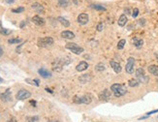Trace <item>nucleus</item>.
Returning a JSON list of instances; mask_svg holds the SVG:
<instances>
[{
  "instance_id": "f257e3e1",
  "label": "nucleus",
  "mask_w": 158,
  "mask_h": 122,
  "mask_svg": "<svg viewBox=\"0 0 158 122\" xmlns=\"http://www.w3.org/2000/svg\"><path fill=\"white\" fill-rule=\"evenodd\" d=\"M111 90L114 92V95L115 97H121L127 93V89L125 88V86H123L121 84H118V83L113 84L111 86Z\"/></svg>"
},
{
  "instance_id": "f03ea898",
  "label": "nucleus",
  "mask_w": 158,
  "mask_h": 122,
  "mask_svg": "<svg viewBox=\"0 0 158 122\" xmlns=\"http://www.w3.org/2000/svg\"><path fill=\"white\" fill-rule=\"evenodd\" d=\"M65 47L67 48V50L71 51L73 53L77 54V55H80V54H82L83 52V48L82 47H80V46H78L75 43H68V44H66Z\"/></svg>"
},
{
  "instance_id": "7ed1b4c3",
  "label": "nucleus",
  "mask_w": 158,
  "mask_h": 122,
  "mask_svg": "<svg viewBox=\"0 0 158 122\" xmlns=\"http://www.w3.org/2000/svg\"><path fill=\"white\" fill-rule=\"evenodd\" d=\"M136 77H137V79H138V81L139 83H148V77L147 76H146V74H145V71H144V69L143 68H138L137 69V71H136Z\"/></svg>"
},
{
  "instance_id": "20e7f679",
  "label": "nucleus",
  "mask_w": 158,
  "mask_h": 122,
  "mask_svg": "<svg viewBox=\"0 0 158 122\" xmlns=\"http://www.w3.org/2000/svg\"><path fill=\"white\" fill-rule=\"evenodd\" d=\"M53 39L51 37H44L38 40V46L41 47H50L53 44Z\"/></svg>"
},
{
  "instance_id": "39448f33",
  "label": "nucleus",
  "mask_w": 158,
  "mask_h": 122,
  "mask_svg": "<svg viewBox=\"0 0 158 122\" xmlns=\"http://www.w3.org/2000/svg\"><path fill=\"white\" fill-rule=\"evenodd\" d=\"M65 65V62H64V59H55L53 62H52V64H51V66H52V70L54 71V72H57V73H59V72H61L62 71V68H63V66Z\"/></svg>"
},
{
  "instance_id": "423d86ee",
  "label": "nucleus",
  "mask_w": 158,
  "mask_h": 122,
  "mask_svg": "<svg viewBox=\"0 0 158 122\" xmlns=\"http://www.w3.org/2000/svg\"><path fill=\"white\" fill-rule=\"evenodd\" d=\"M30 96H31V93L29 91L25 90V89H21V90H20L17 93L16 98H17L18 100H25V99H28Z\"/></svg>"
},
{
  "instance_id": "0eeeda50",
  "label": "nucleus",
  "mask_w": 158,
  "mask_h": 122,
  "mask_svg": "<svg viewBox=\"0 0 158 122\" xmlns=\"http://www.w3.org/2000/svg\"><path fill=\"white\" fill-rule=\"evenodd\" d=\"M134 64H135V59H134L133 57H129L128 62L125 66V70L128 74H133L134 73Z\"/></svg>"
},
{
  "instance_id": "6e6552de",
  "label": "nucleus",
  "mask_w": 158,
  "mask_h": 122,
  "mask_svg": "<svg viewBox=\"0 0 158 122\" xmlns=\"http://www.w3.org/2000/svg\"><path fill=\"white\" fill-rule=\"evenodd\" d=\"M88 15L87 14H85V13H82L79 15V17H78V22L82 24V25H85L86 23L88 22Z\"/></svg>"
},
{
  "instance_id": "1a4fd4ad",
  "label": "nucleus",
  "mask_w": 158,
  "mask_h": 122,
  "mask_svg": "<svg viewBox=\"0 0 158 122\" xmlns=\"http://www.w3.org/2000/svg\"><path fill=\"white\" fill-rule=\"evenodd\" d=\"M38 74L40 75L42 78H44V79H49V78L51 77V73L50 71H48L47 69H45V68H40V69H39L38 70Z\"/></svg>"
},
{
  "instance_id": "9d476101",
  "label": "nucleus",
  "mask_w": 158,
  "mask_h": 122,
  "mask_svg": "<svg viewBox=\"0 0 158 122\" xmlns=\"http://www.w3.org/2000/svg\"><path fill=\"white\" fill-rule=\"evenodd\" d=\"M111 95H112V92H111L109 89H104V90L99 94V99L100 100H108V99H110Z\"/></svg>"
},
{
  "instance_id": "9b49d317",
  "label": "nucleus",
  "mask_w": 158,
  "mask_h": 122,
  "mask_svg": "<svg viewBox=\"0 0 158 122\" xmlns=\"http://www.w3.org/2000/svg\"><path fill=\"white\" fill-rule=\"evenodd\" d=\"M110 65H111V67L113 68V70L116 73V74H119V73L122 71V68H121L120 64L118 63V62H115V61H111V62H110Z\"/></svg>"
},
{
  "instance_id": "f8f14e48",
  "label": "nucleus",
  "mask_w": 158,
  "mask_h": 122,
  "mask_svg": "<svg viewBox=\"0 0 158 122\" xmlns=\"http://www.w3.org/2000/svg\"><path fill=\"white\" fill-rule=\"evenodd\" d=\"M61 37L64 38V39H68V40H72L75 38V34L73 33L72 31H69V30H65V31H62L61 32Z\"/></svg>"
},
{
  "instance_id": "ddd939ff",
  "label": "nucleus",
  "mask_w": 158,
  "mask_h": 122,
  "mask_svg": "<svg viewBox=\"0 0 158 122\" xmlns=\"http://www.w3.org/2000/svg\"><path fill=\"white\" fill-rule=\"evenodd\" d=\"M87 68H88V64H87V62H85V61H81L80 63L77 65L76 70H77L78 72H83V71H85Z\"/></svg>"
},
{
  "instance_id": "4468645a",
  "label": "nucleus",
  "mask_w": 158,
  "mask_h": 122,
  "mask_svg": "<svg viewBox=\"0 0 158 122\" xmlns=\"http://www.w3.org/2000/svg\"><path fill=\"white\" fill-rule=\"evenodd\" d=\"M0 99H1L3 102H9L11 100V90L9 88H8L3 94H1Z\"/></svg>"
},
{
  "instance_id": "2eb2a0df",
  "label": "nucleus",
  "mask_w": 158,
  "mask_h": 122,
  "mask_svg": "<svg viewBox=\"0 0 158 122\" xmlns=\"http://www.w3.org/2000/svg\"><path fill=\"white\" fill-rule=\"evenodd\" d=\"M32 21L36 24V25H39V26L44 25V24H45L44 19H42L41 17H39V16H34V17L32 18Z\"/></svg>"
},
{
  "instance_id": "dca6fc26",
  "label": "nucleus",
  "mask_w": 158,
  "mask_h": 122,
  "mask_svg": "<svg viewBox=\"0 0 158 122\" xmlns=\"http://www.w3.org/2000/svg\"><path fill=\"white\" fill-rule=\"evenodd\" d=\"M90 79H91V77L88 74H85V75H83L81 77H79V80H80L82 83H87L90 81Z\"/></svg>"
},
{
  "instance_id": "f3484780",
  "label": "nucleus",
  "mask_w": 158,
  "mask_h": 122,
  "mask_svg": "<svg viewBox=\"0 0 158 122\" xmlns=\"http://www.w3.org/2000/svg\"><path fill=\"white\" fill-rule=\"evenodd\" d=\"M148 72L152 74L153 76H156L158 77V66L157 65H150V66L148 67Z\"/></svg>"
},
{
  "instance_id": "a211bd4d",
  "label": "nucleus",
  "mask_w": 158,
  "mask_h": 122,
  "mask_svg": "<svg viewBox=\"0 0 158 122\" xmlns=\"http://www.w3.org/2000/svg\"><path fill=\"white\" fill-rule=\"evenodd\" d=\"M128 20H127V17H126V15H121L120 18L118 19V25L119 26H124L126 23H127Z\"/></svg>"
},
{
  "instance_id": "6ab92c4d",
  "label": "nucleus",
  "mask_w": 158,
  "mask_h": 122,
  "mask_svg": "<svg viewBox=\"0 0 158 122\" xmlns=\"http://www.w3.org/2000/svg\"><path fill=\"white\" fill-rule=\"evenodd\" d=\"M82 102L83 104H85V105H88L92 102V97L89 95V94H85L82 97Z\"/></svg>"
},
{
  "instance_id": "aec40b11",
  "label": "nucleus",
  "mask_w": 158,
  "mask_h": 122,
  "mask_svg": "<svg viewBox=\"0 0 158 122\" xmlns=\"http://www.w3.org/2000/svg\"><path fill=\"white\" fill-rule=\"evenodd\" d=\"M133 42H134V46H135L137 48H141L142 47H143V45H144V41L142 40V39L135 38V39L133 40Z\"/></svg>"
},
{
  "instance_id": "412c9836",
  "label": "nucleus",
  "mask_w": 158,
  "mask_h": 122,
  "mask_svg": "<svg viewBox=\"0 0 158 122\" xmlns=\"http://www.w3.org/2000/svg\"><path fill=\"white\" fill-rule=\"evenodd\" d=\"M32 8H33L34 10H36L38 13L44 12V7H43L40 3H33V4H32Z\"/></svg>"
},
{
  "instance_id": "4be33fe9",
  "label": "nucleus",
  "mask_w": 158,
  "mask_h": 122,
  "mask_svg": "<svg viewBox=\"0 0 158 122\" xmlns=\"http://www.w3.org/2000/svg\"><path fill=\"white\" fill-rule=\"evenodd\" d=\"M26 83L32 84V85H35V86H39L40 85V80H39L38 79H25Z\"/></svg>"
},
{
  "instance_id": "5701e85b",
  "label": "nucleus",
  "mask_w": 158,
  "mask_h": 122,
  "mask_svg": "<svg viewBox=\"0 0 158 122\" xmlns=\"http://www.w3.org/2000/svg\"><path fill=\"white\" fill-rule=\"evenodd\" d=\"M57 20H58V21H59V22H60V23H61L64 27H69V26H70V22H69L66 19L62 18V17H59Z\"/></svg>"
},
{
  "instance_id": "b1692460",
  "label": "nucleus",
  "mask_w": 158,
  "mask_h": 122,
  "mask_svg": "<svg viewBox=\"0 0 158 122\" xmlns=\"http://www.w3.org/2000/svg\"><path fill=\"white\" fill-rule=\"evenodd\" d=\"M11 32H12L11 30L4 28V27L1 25V22H0V33H1L2 35H10V34H11Z\"/></svg>"
},
{
  "instance_id": "393cba45",
  "label": "nucleus",
  "mask_w": 158,
  "mask_h": 122,
  "mask_svg": "<svg viewBox=\"0 0 158 122\" xmlns=\"http://www.w3.org/2000/svg\"><path fill=\"white\" fill-rule=\"evenodd\" d=\"M128 84H129V86H131V87H135V86H137V85L139 84V81H138V79H131L128 80Z\"/></svg>"
},
{
  "instance_id": "a878e982",
  "label": "nucleus",
  "mask_w": 158,
  "mask_h": 122,
  "mask_svg": "<svg viewBox=\"0 0 158 122\" xmlns=\"http://www.w3.org/2000/svg\"><path fill=\"white\" fill-rule=\"evenodd\" d=\"M105 69H106V67H105V65L103 63H98L95 66V70L98 71V72H103Z\"/></svg>"
},
{
  "instance_id": "bb28decb",
  "label": "nucleus",
  "mask_w": 158,
  "mask_h": 122,
  "mask_svg": "<svg viewBox=\"0 0 158 122\" xmlns=\"http://www.w3.org/2000/svg\"><path fill=\"white\" fill-rule=\"evenodd\" d=\"M21 39H20V38H14V39H9L8 40V43L9 44H19V43H20L21 42Z\"/></svg>"
},
{
  "instance_id": "cd10ccee",
  "label": "nucleus",
  "mask_w": 158,
  "mask_h": 122,
  "mask_svg": "<svg viewBox=\"0 0 158 122\" xmlns=\"http://www.w3.org/2000/svg\"><path fill=\"white\" fill-rule=\"evenodd\" d=\"M91 7L97 11H106V7L102 6V5H91Z\"/></svg>"
},
{
  "instance_id": "c85d7f7f",
  "label": "nucleus",
  "mask_w": 158,
  "mask_h": 122,
  "mask_svg": "<svg viewBox=\"0 0 158 122\" xmlns=\"http://www.w3.org/2000/svg\"><path fill=\"white\" fill-rule=\"evenodd\" d=\"M39 117L38 116H27L26 117V122H38Z\"/></svg>"
},
{
  "instance_id": "c756f323",
  "label": "nucleus",
  "mask_w": 158,
  "mask_h": 122,
  "mask_svg": "<svg viewBox=\"0 0 158 122\" xmlns=\"http://www.w3.org/2000/svg\"><path fill=\"white\" fill-rule=\"evenodd\" d=\"M125 44H126V41L124 39H121L117 44V48H118V50H122V48L124 47V46H125Z\"/></svg>"
},
{
  "instance_id": "7c9ffc66",
  "label": "nucleus",
  "mask_w": 158,
  "mask_h": 122,
  "mask_svg": "<svg viewBox=\"0 0 158 122\" xmlns=\"http://www.w3.org/2000/svg\"><path fill=\"white\" fill-rule=\"evenodd\" d=\"M73 103L75 104H78V105H80V104H83L82 102V97H79V96H74L73 97Z\"/></svg>"
},
{
  "instance_id": "2f4dec72",
  "label": "nucleus",
  "mask_w": 158,
  "mask_h": 122,
  "mask_svg": "<svg viewBox=\"0 0 158 122\" xmlns=\"http://www.w3.org/2000/svg\"><path fill=\"white\" fill-rule=\"evenodd\" d=\"M58 5L60 7H67L69 5V2H68V0H59Z\"/></svg>"
},
{
  "instance_id": "473e14b6",
  "label": "nucleus",
  "mask_w": 158,
  "mask_h": 122,
  "mask_svg": "<svg viewBox=\"0 0 158 122\" xmlns=\"http://www.w3.org/2000/svg\"><path fill=\"white\" fill-rule=\"evenodd\" d=\"M104 27H105L104 22H99L97 24V26H96V29H97V31H102V30L104 29Z\"/></svg>"
},
{
  "instance_id": "72a5a7b5",
  "label": "nucleus",
  "mask_w": 158,
  "mask_h": 122,
  "mask_svg": "<svg viewBox=\"0 0 158 122\" xmlns=\"http://www.w3.org/2000/svg\"><path fill=\"white\" fill-rule=\"evenodd\" d=\"M23 11H24V8H23V7H19V8H17V9H13L12 10L13 13H21Z\"/></svg>"
},
{
  "instance_id": "f704fd0d",
  "label": "nucleus",
  "mask_w": 158,
  "mask_h": 122,
  "mask_svg": "<svg viewBox=\"0 0 158 122\" xmlns=\"http://www.w3.org/2000/svg\"><path fill=\"white\" fill-rule=\"evenodd\" d=\"M138 15H139V9H138V8H134L133 13H132L133 18H137V17H138Z\"/></svg>"
},
{
  "instance_id": "c9c22d12",
  "label": "nucleus",
  "mask_w": 158,
  "mask_h": 122,
  "mask_svg": "<svg viewBox=\"0 0 158 122\" xmlns=\"http://www.w3.org/2000/svg\"><path fill=\"white\" fill-rule=\"evenodd\" d=\"M156 112H158V110H151V111H148V112H146V115H151V114H153V113H156Z\"/></svg>"
},
{
  "instance_id": "e433bc0d",
  "label": "nucleus",
  "mask_w": 158,
  "mask_h": 122,
  "mask_svg": "<svg viewBox=\"0 0 158 122\" xmlns=\"http://www.w3.org/2000/svg\"><path fill=\"white\" fill-rule=\"evenodd\" d=\"M130 15L131 14V11H130V9H129V8H125V9H124V15Z\"/></svg>"
},
{
  "instance_id": "4c0bfd02",
  "label": "nucleus",
  "mask_w": 158,
  "mask_h": 122,
  "mask_svg": "<svg viewBox=\"0 0 158 122\" xmlns=\"http://www.w3.org/2000/svg\"><path fill=\"white\" fill-rule=\"evenodd\" d=\"M7 122H17V119H16L15 117H12L10 120H8Z\"/></svg>"
},
{
  "instance_id": "58836bf2",
  "label": "nucleus",
  "mask_w": 158,
  "mask_h": 122,
  "mask_svg": "<svg viewBox=\"0 0 158 122\" xmlns=\"http://www.w3.org/2000/svg\"><path fill=\"white\" fill-rule=\"evenodd\" d=\"M140 23L142 24V25H144V24L146 23V20H144V19H142V20H140Z\"/></svg>"
},
{
  "instance_id": "ea45409f",
  "label": "nucleus",
  "mask_w": 158,
  "mask_h": 122,
  "mask_svg": "<svg viewBox=\"0 0 158 122\" xmlns=\"http://www.w3.org/2000/svg\"><path fill=\"white\" fill-rule=\"evenodd\" d=\"M30 104L33 106V107H36V102L35 101H30Z\"/></svg>"
},
{
  "instance_id": "a19ab883",
  "label": "nucleus",
  "mask_w": 158,
  "mask_h": 122,
  "mask_svg": "<svg viewBox=\"0 0 158 122\" xmlns=\"http://www.w3.org/2000/svg\"><path fill=\"white\" fill-rule=\"evenodd\" d=\"M148 117V115H146V116H142V117H140L139 118V120H143V119H146V118H147Z\"/></svg>"
},
{
  "instance_id": "79ce46f5",
  "label": "nucleus",
  "mask_w": 158,
  "mask_h": 122,
  "mask_svg": "<svg viewBox=\"0 0 158 122\" xmlns=\"http://www.w3.org/2000/svg\"><path fill=\"white\" fill-rule=\"evenodd\" d=\"M14 1H15V0H6V2H7V3H9V4H12Z\"/></svg>"
},
{
  "instance_id": "37998d69",
  "label": "nucleus",
  "mask_w": 158,
  "mask_h": 122,
  "mask_svg": "<svg viewBox=\"0 0 158 122\" xmlns=\"http://www.w3.org/2000/svg\"><path fill=\"white\" fill-rule=\"evenodd\" d=\"M46 90L48 91L49 93H53V91H52V90H51V89H49V88H46Z\"/></svg>"
},
{
  "instance_id": "c03bdc74",
  "label": "nucleus",
  "mask_w": 158,
  "mask_h": 122,
  "mask_svg": "<svg viewBox=\"0 0 158 122\" xmlns=\"http://www.w3.org/2000/svg\"><path fill=\"white\" fill-rule=\"evenodd\" d=\"M24 24H25V21H22V22H21V24H20V27L22 28L23 26H24Z\"/></svg>"
},
{
  "instance_id": "a18cd8bd",
  "label": "nucleus",
  "mask_w": 158,
  "mask_h": 122,
  "mask_svg": "<svg viewBox=\"0 0 158 122\" xmlns=\"http://www.w3.org/2000/svg\"><path fill=\"white\" fill-rule=\"evenodd\" d=\"M1 53H2V50H1V48H0V55H1Z\"/></svg>"
},
{
  "instance_id": "49530a36",
  "label": "nucleus",
  "mask_w": 158,
  "mask_h": 122,
  "mask_svg": "<svg viewBox=\"0 0 158 122\" xmlns=\"http://www.w3.org/2000/svg\"><path fill=\"white\" fill-rule=\"evenodd\" d=\"M2 81H3V79H2L1 78H0V83H2Z\"/></svg>"
},
{
  "instance_id": "de8ad7c7",
  "label": "nucleus",
  "mask_w": 158,
  "mask_h": 122,
  "mask_svg": "<svg viewBox=\"0 0 158 122\" xmlns=\"http://www.w3.org/2000/svg\"><path fill=\"white\" fill-rule=\"evenodd\" d=\"M49 122H58V121H49Z\"/></svg>"
}]
</instances>
